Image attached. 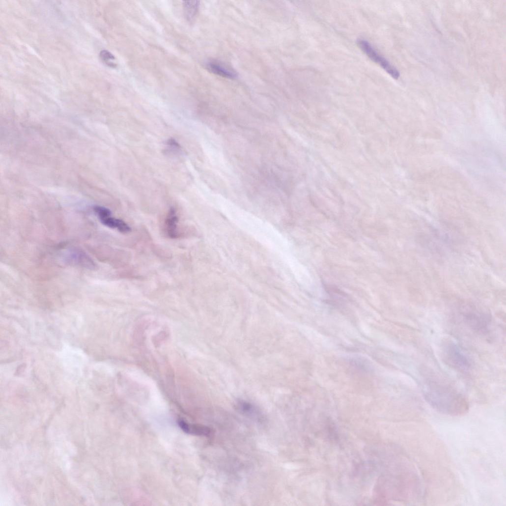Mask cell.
I'll list each match as a JSON object with an SVG mask.
<instances>
[{"label": "cell", "mask_w": 506, "mask_h": 506, "mask_svg": "<svg viewBox=\"0 0 506 506\" xmlns=\"http://www.w3.org/2000/svg\"><path fill=\"white\" fill-rule=\"evenodd\" d=\"M423 396L437 411L450 415H461L469 408V402L454 388L439 380H428L423 386Z\"/></svg>", "instance_id": "obj_1"}, {"label": "cell", "mask_w": 506, "mask_h": 506, "mask_svg": "<svg viewBox=\"0 0 506 506\" xmlns=\"http://www.w3.org/2000/svg\"><path fill=\"white\" fill-rule=\"evenodd\" d=\"M206 68L211 72L224 78L233 79L237 77L234 72L215 61L207 62Z\"/></svg>", "instance_id": "obj_7"}, {"label": "cell", "mask_w": 506, "mask_h": 506, "mask_svg": "<svg viewBox=\"0 0 506 506\" xmlns=\"http://www.w3.org/2000/svg\"><path fill=\"white\" fill-rule=\"evenodd\" d=\"M464 323L472 330L478 333H486L491 322L490 314L486 310L470 303L463 304L459 309Z\"/></svg>", "instance_id": "obj_2"}, {"label": "cell", "mask_w": 506, "mask_h": 506, "mask_svg": "<svg viewBox=\"0 0 506 506\" xmlns=\"http://www.w3.org/2000/svg\"><path fill=\"white\" fill-rule=\"evenodd\" d=\"M94 209L100 219L111 216L112 214L111 211L109 209L102 206H96L94 207Z\"/></svg>", "instance_id": "obj_12"}, {"label": "cell", "mask_w": 506, "mask_h": 506, "mask_svg": "<svg viewBox=\"0 0 506 506\" xmlns=\"http://www.w3.org/2000/svg\"><path fill=\"white\" fill-rule=\"evenodd\" d=\"M357 44L363 52L373 62L378 64L391 76L397 80L400 76L399 71L385 58L380 55L366 41L360 39Z\"/></svg>", "instance_id": "obj_4"}, {"label": "cell", "mask_w": 506, "mask_h": 506, "mask_svg": "<svg viewBox=\"0 0 506 506\" xmlns=\"http://www.w3.org/2000/svg\"><path fill=\"white\" fill-rule=\"evenodd\" d=\"M179 219L176 211L171 208L165 220V229L168 236L171 238L178 237V223Z\"/></svg>", "instance_id": "obj_6"}, {"label": "cell", "mask_w": 506, "mask_h": 506, "mask_svg": "<svg viewBox=\"0 0 506 506\" xmlns=\"http://www.w3.org/2000/svg\"><path fill=\"white\" fill-rule=\"evenodd\" d=\"M101 222L106 226L112 228H117L119 219H116L109 216L100 219Z\"/></svg>", "instance_id": "obj_11"}, {"label": "cell", "mask_w": 506, "mask_h": 506, "mask_svg": "<svg viewBox=\"0 0 506 506\" xmlns=\"http://www.w3.org/2000/svg\"><path fill=\"white\" fill-rule=\"evenodd\" d=\"M178 423L180 428L188 434L208 437L211 434V429L206 426L190 424L182 419H179Z\"/></svg>", "instance_id": "obj_5"}, {"label": "cell", "mask_w": 506, "mask_h": 506, "mask_svg": "<svg viewBox=\"0 0 506 506\" xmlns=\"http://www.w3.org/2000/svg\"><path fill=\"white\" fill-rule=\"evenodd\" d=\"M100 56L103 61L108 66L112 68L116 67V64L113 62L115 59V58L113 55L109 51L107 50L102 51L100 54Z\"/></svg>", "instance_id": "obj_10"}, {"label": "cell", "mask_w": 506, "mask_h": 506, "mask_svg": "<svg viewBox=\"0 0 506 506\" xmlns=\"http://www.w3.org/2000/svg\"><path fill=\"white\" fill-rule=\"evenodd\" d=\"M236 407L242 414L253 418H257L259 416V412L254 405L243 400L237 402Z\"/></svg>", "instance_id": "obj_8"}, {"label": "cell", "mask_w": 506, "mask_h": 506, "mask_svg": "<svg viewBox=\"0 0 506 506\" xmlns=\"http://www.w3.org/2000/svg\"><path fill=\"white\" fill-rule=\"evenodd\" d=\"M183 5L187 20L192 22L198 13L199 2L197 1H184Z\"/></svg>", "instance_id": "obj_9"}, {"label": "cell", "mask_w": 506, "mask_h": 506, "mask_svg": "<svg viewBox=\"0 0 506 506\" xmlns=\"http://www.w3.org/2000/svg\"><path fill=\"white\" fill-rule=\"evenodd\" d=\"M166 143L168 145H170L173 147L177 148L180 147V145L179 144V143L175 140L173 139H170L169 140H168L167 141Z\"/></svg>", "instance_id": "obj_13"}, {"label": "cell", "mask_w": 506, "mask_h": 506, "mask_svg": "<svg viewBox=\"0 0 506 506\" xmlns=\"http://www.w3.org/2000/svg\"><path fill=\"white\" fill-rule=\"evenodd\" d=\"M442 355L444 361L454 369L461 372L470 370L471 363L469 358L455 343L450 341L445 344Z\"/></svg>", "instance_id": "obj_3"}]
</instances>
